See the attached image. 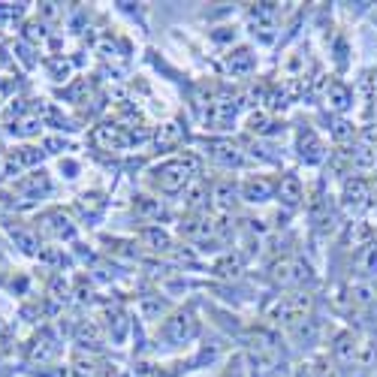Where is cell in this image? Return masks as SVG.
Instances as JSON below:
<instances>
[{
  "label": "cell",
  "mask_w": 377,
  "mask_h": 377,
  "mask_svg": "<svg viewBox=\"0 0 377 377\" xmlns=\"http://www.w3.org/2000/svg\"><path fill=\"white\" fill-rule=\"evenodd\" d=\"M157 175V187L163 190V194H178V190H184L190 184V178H194V169H190V163L184 160V157H178V160H166L163 166H157L154 169Z\"/></svg>",
  "instance_id": "1"
},
{
  "label": "cell",
  "mask_w": 377,
  "mask_h": 377,
  "mask_svg": "<svg viewBox=\"0 0 377 377\" xmlns=\"http://www.w3.org/2000/svg\"><path fill=\"white\" fill-rule=\"evenodd\" d=\"M196 332H199V323L190 311H181L163 323V338L169 341V344H187Z\"/></svg>",
  "instance_id": "2"
},
{
  "label": "cell",
  "mask_w": 377,
  "mask_h": 377,
  "mask_svg": "<svg viewBox=\"0 0 377 377\" xmlns=\"http://www.w3.org/2000/svg\"><path fill=\"white\" fill-rule=\"evenodd\" d=\"M19 194L22 199H31V203H37V199L49 196L51 194V181L46 172H31V175H22V178H15L12 184V196Z\"/></svg>",
  "instance_id": "3"
},
{
  "label": "cell",
  "mask_w": 377,
  "mask_h": 377,
  "mask_svg": "<svg viewBox=\"0 0 377 377\" xmlns=\"http://www.w3.org/2000/svg\"><path fill=\"white\" fill-rule=\"evenodd\" d=\"M271 278H275L280 287H296L308 278V266H302L299 260H280L271 266Z\"/></svg>",
  "instance_id": "4"
},
{
  "label": "cell",
  "mask_w": 377,
  "mask_h": 377,
  "mask_svg": "<svg viewBox=\"0 0 377 377\" xmlns=\"http://www.w3.org/2000/svg\"><path fill=\"white\" fill-rule=\"evenodd\" d=\"M275 187H278L275 181H269V178H262V175H257V178H248V181H244L242 196L248 199V203H266V199L275 194Z\"/></svg>",
  "instance_id": "5"
},
{
  "label": "cell",
  "mask_w": 377,
  "mask_h": 377,
  "mask_svg": "<svg viewBox=\"0 0 377 377\" xmlns=\"http://www.w3.org/2000/svg\"><path fill=\"white\" fill-rule=\"evenodd\" d=\"M212 148V160L215 163H221V166H242L244 163V154L239 151V145H233V142H226V139H221V142H212L208 145Z\"/></svg>",
  "instance_id": "6"
},
{
  "label": "cell",
  "mask_w": 377,
  "mask_h": 377,
  "mask_svg": "<svg viewBox=\"0 0 377 377\" xmlns=\"http://www.w3.org/2000/svg\"><path fill=\"white\" fill-rule=\"evenodd\" d=\"M42 230H46L49 235H58V239H69L73 235V226H69V221H67V215H60V212H51V215H46L42 217Z\"/></svg>",
  "instance_id": "7"
},
{
  "label": "cell",
  "mask_w": 377,
  "mask_h": 377,
  "mask_svg": "<svg viewBox=\"0 0 377 377\" xmlns=\"http://www.w3.org/2000/svg\"><path fill=\"white\" fill-rule=\"evenodd\" d=\"M235 194H239V190H235V184L230 181V178H224V181H217L215 184V206L217 208H224V212H230V208L235 206Z\"/></svg>",
  "instance_id": "8"
},
{
  "label": "cell",
  "mask_w": 377,
  "mask_h": 377,
  "mask_svg": "<svg viewBox=\"0 0 377 377\" xmlns=\"http://www.w3.org/2000/svg\"><path fill=\"white\" fill-rule=\"evenodd\" d=\"M278 194L287 206H296L302 199V181L296 178V175H287V178H280V184H278Z\"/></svg>",
  "instance_id": "9"
},
{
  "label": "cell",
  "mask_w": 377,
  "mask_h": 377,
  "mask_svg": "<svg viewBox=\"0 0 377 377\" xmlns=\"http://www.w3.org/2000/svg\"><path fill=\"white\" fill-rule=\"evenodd\" d=\"M253 67V55L248 49H239V51H230V58H226V69H230L233 76H242V73H251Z\"/></svg>",
  "instance_id": "10"
},
{
  "label": "cell",
  "mask_w": 377,
  "mask_h": 377,
  "mask_svg": "<svg viewBox=\"0 0 377 377\" xmlns=\"http://www.w3.org/2000/svg\"><path fill=\"white\" fill-rule=\"evenodd\" d=\"M55 353H58V344L42 335L33 341V347H31V362H49V359H55Z\"/></svg>",
  "instance_id": "11"
},
{
  "label": "cell",
  "mask_w": 377,
  "mask_h": 377,
  "mask_svg": "<svg viewBox=\"0 0 377 377\" xmlns=\"http://www.w3.org/2000/svg\"><path fill=\"white\" fill-rule=\"evenodd\" d=\"M127 139L121 136L118 127H100L97 133H94V145H106V148H121Z\"/></svg>",
  "instance_id": "12"
},
{
  "label": "cell",
  "mask_w": 377,
  "mask_h": 377,
  "mask_svg": "<svg viewBox=\"0 0 377 377\" xmlns=\"http://www.w3.org/2000/svg\"><path fill=\"white\" fill-rule=\"evenodd\" d=\"M12 242L19 244V248H22L24 253H37V248H40L37 233L28 230V226H19V230H12Z\"/></svg>",
  "instance_id": "13"
},
{
  "label": "cell",
  "mask_w": 377,
  "mask_h": 377,
  "mask_svg": "<svg viewBox=\"0 0 377 377\" xmlns=\"http://www.w3.org/2000/svg\"><path fill=\"white\" fill-rule=\"evenodd\" d=\"M181 142V127L175 124V121H169V124H163L160 127V133H157V148H175Z\"/></svg>",
  "instance_id": "14"
},
{
  "label": "cell",
  "mask_w": 377,
  "mask_h": 377,
  "mask_svg": "<svg viewBox=\"0 0 377 377\" xmlns=\"http://www.w3.org/2000/svg\"><path fill=\"white\" fill-rule=\"evenodd\" d=\"M142 244L145 248H151V251H169V235H166L163 230H145L142 233Z\"/></svg>",
  "instance_id": "15"
},
{
  "label": "cell",
  "mask_w": 377,
  "mask_h": 377,
  "mask_svg": "<svg viewBox=\"0 0 377 377\" xmlns=\"http://www.w3.org/2000/svg\"><path fill=\"white\" fill-rule=\"evenodd\" d=\"M184 203H187V208H199L206 203V187L203 181H190L187 187H184Z\"/></svg>",
  "instance_id": "16"
},
{
  "label": "cell",
  "mask_w": 377,
  "mask_h": 377,
  "mask_svg": "<svg viewBox=\"0 0 377 377\" xmlns=\"http://www.w3.org/2000/svg\"><path fill=\"white\" fill-rule=\"evenodd\" d=\"M335 356L341 359V362H353V359H356V341L350 335H341L335 341Z\"/></svg>",
  "instance_id": "17"
},
{
  "label": "cell",
  "mask_w": 377,
  "mask_h": 377,
  "mask_svg": "<svg viewBox=\"0 0 377 377\" xmlns=\"http://www.w3.org/2000/svg\"><path fill=\"white\" fill-rule=\"evenodd\" d=\"M40 127H42V121H40L37 115H24V118L15 121V127H12V130H15L19 136H33Z\"/></svg>",
  "instance_id": "18"
},
{
  "label": "cell",
  "mask_w": 377,
  "mask_h": 377,
  "mask_svg": "<svg viewBox=\"0 0 377 377\" xmlns=\"http://www.w3.org/2000/svg\"><path fill=\"white\" fill-rule=\"evenodd\" d=\"M356 266H359V271H365V275H374L377 271V248H365L359 253Z\"/></svg>",
  "instance_id": "19"
},
{
  "label": "cell",
  "mask_w": 377,
  "mask_h": 377,
  "mask_svg": "<svg viewBox=\"0 0 377 377\" xmlns=\"http://www.w3.org/2000/svg\"><path fill=\"white\" fill-rule=\"evenodd\" d=\"M344 199H347V206H362L365 203V184L362 181H350L347 190H344Z\"/></svg>",
  "instance_id": "20"
},
{
  "label": "cell",
  "mask_w": 377,
  "mask_h": 377,
  "mask_svg": "<svg viewBox=\"0 0 377 377\" xmlns=\"http://www.w3.org/2000/svg\"><path fill=\"white\" fill-rule=\"evenodd\" d=\"M353 163L359 166V169H374L377 151H371V148H359V151H353Z\"/></svg>",
  "instance_id": "21"
},
{
  "label": "cell",
  "mask_w": 377,
  "mask_h": 377,
  "mask_svg": "<svg viewBox=\"0 0 377 377\" xmlns=\"http://www.w3.org/2000/svg\"><path fill=\"white\" fill-rule=\"evenodd\" d=\"M233 115H235V103H230V100L215 103V121L217 124H230Z\"/></svg>",
  "instance_id": "22"
},
{
  "label": "cell",
  "mask_w": 377,
  "mask_h": 377,
  "mask_svg": "<svg viewBox=\"0 0 377 377\" xmlns=\"http://www.w3.org/2000/svg\"><path fill=\"white\" fill-rule=\"evenodd\" d=\"M350 293H353V299H356L359 305L374 302V296H377V290H374L371 284H353V287H350Z\"/></svg>",
  "instance_id": "23"
},
{
  "label": "cell",
  "mask_w": 377,
  "mask_h": 377,
  "mask_svg": "<svg viewBox=\"0 0 377 377\" xmlns=\"http://www.w3.org/2000/svg\"><path fill=\"white\" fill-rule=\"evenodd\" d=\"M329 103L335 109H344L347 103H350V97H347V87H341V85H332L329 87Z\"/></svg>",
  "instance_id": "24"
},
{
  "label": "cell",
  "mask_w": 377,
  "mask_h": 377,
  "mask_svg": "<svg viewBox=\"0 0 377 377\" xmlns=\"http://www.w3.org/2000/svg\"><path fill=\"white\" fill-rule=\"evenodd\" d=\"M22 19V3H0V22Z\"/></svg>",
  "instance_id": "25"
},
{
  "label": "cell",
  "mask_w": 377,
  "mask_h": 377,
  "mask_svg": "<svg viewBox=\"0 0 377 377\" xmlns=\"http://www.w3.org/2000/svg\"><path fill=\"white\" fill-rule=\"evenodd\" d=\"M374 359H377V347H374V344H368V341H365V344H359L356 362H362V365H371Z\"/></svg>",
  "instance_id": "26"
},
{
  "label": "cell",
  "mask_w": 377,
  "mask_h": 377,
  "mask_svg": "<svg viewBox=\"0 0 377 377\" xmlns=\"http://www.w3.org/2000/svg\"><path fill=\"white\" fill-rule=\"evenodd\" d=\"M139 215H148V217H160L163 215V206H157V203H139Z\"/></svg>",
  "instance_id": "27"
},
{
  "label": "cell",
  "mask_w": 377,
  "mask_h": 377,
  "mask_svg": "<svg viewBox=\"0 0 377 377\" xmlns=\"http://www.w3.org/2000/svg\"><path fill=\"white\" fill-rule=\"evenodd\" d=\"M10 206H12V199L6 196V194H0V217H3L6 212H10Z\"/></svg>",
  "instance_id": "28"
},
{
  "label": "cell",
  "mask_w": 377,
  "mask_h": 377,
  "mask_svg": "<svg viewBox=\"0 0 377 377\" xmlns=\"http://www.w3.org/2000/svg\"><path fill=\"white\" fill-rule=\"evenodd\" d=\"M224 377H239V371H226Z\"/></svg>",
  "instance_id": "29"
},
{
  "label": "cell",
  "mask_w": 377,
  "mask_h": 377,
  "mask_svg": "<svg viewBox=\"0 0 377 377\" xmlns=\"http://www.w3.org/2000/svg\"><path fill=\"white\" fill-rule=\"evenodd\" d=\"M374 194H377V181H374Z\"/></svg>",
  "instance_id": "30"
},
{
  "label": "cell",
  "mask_w": 377,
  "mask_h": 377,
  "mask_svg": "<svg viewBox=\"0 0 377 377\" xmlns=\"http://www.w3.org/2000/svg\"><path fill=\"white\" fill-rule=\"evenodd\" d=\"M0 332H3V323H0Z\"/></svg>",
  "instance_id": "31"
}]
</instances>
